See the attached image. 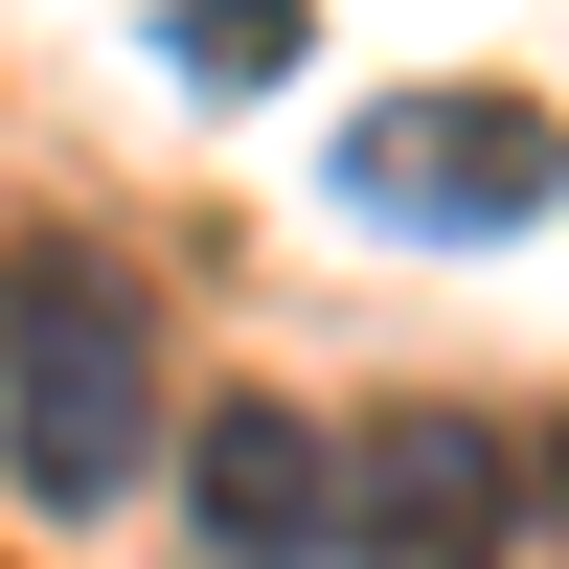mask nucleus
<instances>
[{
	"label": "nucleus",
	"instance_id": "2",
	"mask_svg": "<svg viewBox=\"0 0 569 569\" xmlns=\"http://www.w3.org/2000/svg\"><path fill=\"white\" fill-rule=\"evenodd\" d=\"M319 182L388 251H525V228H569V114L547 91H365L319 137Z\"/></svg>",
	"mask_w": 569,
	"mask_h": 569
},
{
	"label": "nucleus",
	"instance_id": "5",
	"mask_svg": "<svg viewBox=\"0 0 569 569\" xmlns=\"http://www.w3.org/2000/svg\"><path fill=\"white\" fill-rule=\"evenodd\" d=\"M297 46H319V0H182V23H160V69H182V91H273Z\"/></svg>",
	"mask_w": 569,
	"mask_h": 569
},
{
	"label": "nucleus",
	"instance_id": "4",
	"mask_svg": "<svg viewBox=\"0 0 569 569\" xmlns=\"http://www.w3.org/2000/svg\"><path fill=\"white\" fill-rule=\"evenodd\" d=\"M182 525H206V569H342V433L297 388L182 410Z\"/></svg>",
	"mask_w": 569,
	"mask_h": 569
},
{
	"label": "nucleus",
	"instance_id": "3",
	"mask_svg": "<svg viewBox=\"0 0 569 569\" xmlns=\"http://www.w3.org/2000/svg\"><path fill=\"white\" fill-rule=\"evenodd\" d=\"M501 547H525V433L501 410L410 388L342 433V569H501Z\"/></svg>",
	"mask_w": 569,
	"mask_h": 569
},
{
	"label": "nucleus",
	"instance_id": "1",
	"mask_svg": "<svg viewBox=\"0 0 569 569\" xmlns=\"http://www.w3.org/2000/svg\"><path fill=\"white\" fill-rule=\"evenodd\" d=\"M0 456H23L46 525H114L137 456H160V297H137L91 228L0 251Z\"/></svg>",
	"mask_w": 569,
	"mask_h": 569
}]
</instances>
